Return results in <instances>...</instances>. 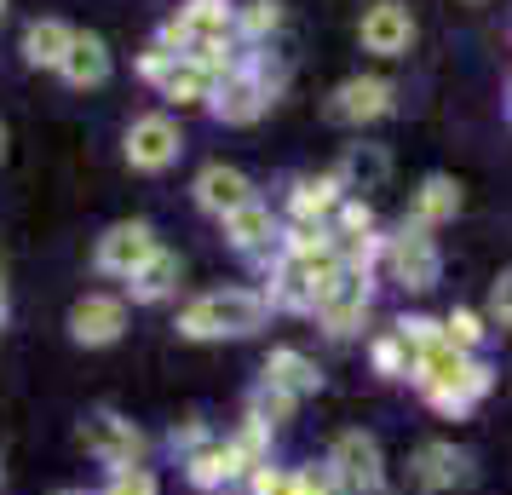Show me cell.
<instances>
[{
	"label": "cell",
	"instance_id": "1",
	"mask_svg": "<svg viewBox=\"0 0 512 495\" xmlns=\"http://www.w3.org/2000/svg\"><path fill=\"white\" fill-rule=\"evenodd\" d=\"M489 380H495V375H489L484 357H478V352H461V346H449V340L438 334V340L420 352L415 392L432 403L438 415H466V409H472V403L489 392Z\"/></svg>",
	"mask_w": 512,
	"mask_h": 495
},
{
	"label": "cell",
	"instance_id": "2",
	"mask_svg": "<svg viewBox=\"0 0 512 495\" xmlns=\"http://www.w3.org/2000/svg\"><path fill=\"white\" fill-rule=\"evenodd\" d=\"M282 81H288V70H282L271 52H265V47H242L236 70L213 87L208 110L225 121V127H248V121H259L282 98Z\"/></svg>",
	"mask_w": 512,
	"mask_h": 495
},
{
	"label": "cell",
	"instance_id": "3",
	"mask_svg": "<svg viewBox=\"0 0 512 495\" xmlns=\"http://www.w3.org/2000/svg\"><path fill=\"white\" fill-rule=\"evenodd\" d=\"M271 317V300L259 288H208L179 311V334L185 340H242Z\"/></svg>",
	"mask_w": 512,
	"mask_h": 495
},
{
	"label": "cell",
	"instance_id": "4",
	"mask_svg": "<svg viewBox=\"0 0 512 495\" xmlns=\"http://www.w3.org/2000/svg\"><path fill=\"white\" fill-rule=\"evenodd\" d=\"M380 271H386L397 288H409V294H426V288H438L443 254H438V242H432V231H420V225H409V219H403V231L386 236Z\"/></svg>",
	"mask_w": 512,
	"mask_h": 495
},
{
	"label": "cell",
	"instance_id": "5",
	"mask_svg": "<svg viewBox=\"0 0 512 495\" xmlns=\"http://www.w3.org/2000/svg\"><path fill=\"white\" fill-rule=\"evenodd\" d=\"M328 478L340 495H380L386 490V467H380V444L369 432H340L328 444Z\"/></svg>",
	"mask_w": 512,
	"mask_h": 495
},
{
	"label": "cell",
	"instance_id": "6",
	"mask_svg": "<svg viewBox=\"0 0 512 495\" xmlns=\"http://www.w3.org/2000/svg\"><path fill=\"white\" fill-rule=\"evenodd\" d=\"M369 306H374V271L346 265V271L328 283L323 306H317V323H323L328 340H351V334L369 323Z\"/></svg>",
	"mask_w": 512,
	"mask_h": 495
},
{
	"label": "cell",
	"instance_id": "7",
	"mask_svg": "<svg viewBox=\"0 0 512 495\" xmlns=\"http://www.w3.org/2000/svg\"><path fill=\"white\" fill-rule=\"evenodd\" d=\"M162 254V242H156V231L144 225V219H121V225H110V231L98 236L93 248V265L104 271V277H133V271H144V265Z\"/></svg>",
	"mask_w": 512,
	"mask_h": 495
},
{
	"label": "cell",
	"instance_id": "8",
	"mask_svg": "<svg viewBox=\"0 0 512 495\" xmlns=\"http://www.w3.org/2000/svg\"><path fill=\"white\" fill-rule=\"evenodd\" d=\"M392 110H397V87L386 75H351L328 98V121H340V127H369V121L392 116Z\"/></svg>",
	"mask_w": 512,
	"mask_h": 495
},
{
	"label": "cell",
	"instance_id": "9",
	"mask_svg": "<svg viewBox=\"0 0 512 495\" xmlns=\"http://www.w3.org/2000/svg\"><path fill=\"white\" fill-rule=\"evenodd\" d=\"M225 225V242H231L242 260H254L271 271V260L282 254V225H277V213H271V202H248V208H236L231 219H219Z\"/></svg>",
	"mask_w": 512,
	"mask_h": 495
},
{
	"label": "cell",
	"instance_id": "10",
	"mask_svg": "<svg viewBox=\"0 0 512 495\" xmlns=\"http://www.w3.org/2000/svg\"><path fill=\"white\" fill-rule=\"evenodd\" d=\"M81 444H87V455L93 461H104V467H144V449H150V438H144L133 421H121V415H87V426H81Z\"/></svg>",
	"mask_w": 512,
	"mask_h": 495
},
{
	"label": "cell",
	"instance_id": "11",
	"mask_svg": "<svg viewBox=\"0 0 512 495\" xmlns=\"http://www.w3.org/2000/svg\"><path fill=\"white\" fill-rule=\"evenodd\" d=\"M185 150V133L173 116H139L127 127V167L133 173H167Z\"/></svg>",
	"mask_w": 512,
	"mask_h": 495
},
{
	"label": "cell",
	"instance_id": "12",
	"mask_svg": "<svg viewBox=\"0 0 512 495\" xmlns=\"http://www.w3.org/2000/svg\"><path fill=\"white\" fill-rule=\"evenodd\" d=\"M409 484L426 495H443V490H466L472 484V455H466L461 444H449V438H438V444H420L415 461H409Z\"/></svg>",
	"mask_w": 512,
	"mask_h": 495
},
{
	"label": "cell",
	"instance_id": "13",
	"mask_svg": "<svg viewBox=\"0 0 512 495\" xmlns=\"http://www.w3.org/2000/svg\"><path fill=\"white\" fill-rule=\"evenodd\" d=\"M357 35H363V52H374V58H403L415 47V12L403 0H374Z\"/></svg>",
	"mask_w": 512,
	"mask_h": 495
},
{
	"label": "cell",
	"instance_id": "14",
	"mask_svg": "<svg viewBox=\"0 0 512 495\" xmlns=\"http://www.w3.org/2000/svg\"><path fill=\"white\" fill-rule=\"evenodd\" d=\"M127 329V300L121 294H81L70 306V340L75 346H116Z\"/></svg>",
	"mask_w": 512,
	"mask_h": 495
},
{
	"label": "cell",
	"instance_id": "15",
	"mask_svg": "<svg viewBox=\"0 0 512 495\" xmlns=\"http://www.w3.org/2000/svg\"><path fill=\"white\" fill-rule=\"evenodd\" d=\"M190 196H196V208H202V213L231 219L236 208H248V202H254V185H248V173H236V167H225V162H208L202 173H196Z\"/></svg>",
	"mask_w": 512,
	"mask_h": 495
},
{
	"label": "cell",
	"instance_id": "16",
	"mask_svg": "<svg viewBox=\"0 0 512 495\" xmlns=\"http://www.w3.org/2000/svg\"><path fill=\"white\" fill-rule=\"evenodd\" d=\"M346 202V185H340V173H317V179H294L288 190V225H334V213Z\"/></svg>",
	"mask_w": 512,
	"mask_h": 495
},
{
	"label": "cell",
	"instance_id": "17",
	"mask_svg": "<svg viewBox=\"0 0 512 495\" xmlns=\"http://www.w3.org/2000/svg\"><path fill=\"white\" fill-rule=\"evenodd\" d=\"M185 467H190V484H196V490H208V495L225 490V484H236V478H248L242 461H236L231 438H208L196 455H185Z\"/></svg>",
	"mask_w": 512,
	"mask_h": 495
},
{
	"label": "cell",
	"instance_id": "18",
	"mask_svg": "<svg viewBox=\"0 0 512 495\" xmlns=\"http://www.w3.org/2000/svg\"><path fill=\"white\" fill-rule=\"evenodd\" d=\"M455 213H461V185H455L449 173L420 179L415 202H409V225H420V231H438V225H449Z\"/></svg>",
	"mask_w": 512,
	"mask_h": 495
},
{
	"label": "cell",
	"instance_id": "19",
	"mask_svg": "<svg viewBox=\"0 0 512 495\" xmlns=\"http://www.w3.org/2000/svg\"><path fill=\"white\" fill-rule=\"evenodd\" d=\"M213 87H219V75L208 70V64H196V58H173V70L162 75V87L156 93L162 98H173L179 110H196V104H213Z\"/></svg>",
	"mask_w": 512,
	"mask_h": 495
},
{
	"label": "cell",
	"instance_id": "20",
	"mask_svg": "<svg viewBox=\"0 0 512 495\" xmlns=\"http://www.w3.org/2000/svg\"><path fill=\"white\" fill-rule=\"evenodd\" d=\"M75 35H81V29H70L64 18H35V24L24 29V58L35 70H64Z\"/></svg>",
	"mask_w": 512,
	"mask_h": 495
},
{
	"label": "cell",
	"instance_id": "21",
	"mask_svg": "<svg viewBox=\"0 0 512 495\" xmlns=\"http://www.w3.org/2000/svg\"><path fill=\"white\" fill-rule=\"evenodd\" d=\"M340 185H346V196H369V190L386 185V173H392V156L380 150V144H351L346 156H340Z\"/></svg>",
	"mask_w": 512,
	"mask_h": 495
},
{
	"label": "cell",
	"instance_id": "22",
	"mask_svg": "<svg viewBox=\"0 0 512 495\" xmlns=\"http://www.w3.org/2000/svg\"><path fill=\"white\" fill-rule=\"evenodd\" d=\"M259 380H271V386L294 392V398H311V392L323 386V369H317L305 352H294V346H277V352L265 357V375Z\"/></svg>",
	"mask_w": 512,
	"mask_h": 495
},
{
	"label": "cell",
	"instance_id": "23",
	"mask_svg": "<svg viewBox=\"0 0 512 495\" xmlns=\"http://www.w3.org/2000/svg\"><path fill=\"white\" fill-rule=\"evenodd\" d=\"M127 294H133L139 306H162V300H173V294H179V254H173V248H162V254L144 265V271H133V277H127Z\"/></svg>",
	"mask_w": 512,
	"mask_h": 495
},
{
	"label": "cell",
	"instance_id": "24",
	"mask_svg": "<svg viewBox=\"0 0 512 495\" xmlns=\"http://www.w3.org/2000/svg\"><path fill=\"white\" fill-rule=\"evenodd\" d=\"M58 75H64L70 87H81V93H87V87H104V81H110V47H104L98 35H75V47H70V58H64Z\"/></svg>",
	"mask_w": 512,
	"mask_h": 495
},
{
	"label": "cell",
	"instance_id": "25",
	"mask_svg": "<svg viewBox=\"0 0 512 495\" xmlns=\"http://www.w3.org/2000/svg\"><path fill=\"white\" fill-rule=\"evenodd\" d=\"M369 357H374V369H380L386 380H415V369H420V346H415L403 329H397V323L374 334Z\"/></svg>",
	"mask_w": 512,
	"mask_h": 495
},
{
	"label": "cell",
	"instance_id": "26",
	"mask_svg": "<svg viewBox=\"0 0 512 495\" xmlns=\"http://www.w3.org/2000/svg\"><path fill=\"white\" fill-rule=\"evenodd\" d=\"M277 29H282L277 0H248V6H236V35H242V47H265Z\"/></svg>",
	"mask_w": 512,
	"mask_h": 495
},
{
	"label": "cell",
	"instance_id": "27",
	"mask_svg": "<svg viewBox=\"0 0 512 495\" xmlns=\"http://www.w3.org/2000/svg\"><path fill=\"white\" fill-rule=\"evenodd\" d=\"M248 415L265 421V426H288L294 415H300V398H294V392H282V386H271V380H259L254 398H248Z\"/></svg>",
	"mask_w": 512,
	"mask_h": 495
},
{
	"label": "cell",
	"instance_id": "28",
	"mask_svg": "<svg viewBox=\"0 0 512 495\" xmlns=\"http://www.w3.org/2000/svg\"><path fill=\"white\" fill-rule=\"evenodd\" d=\"M236 461H242V472H259V467H271V426L265 421H254V415H248V421L236 426Z\"/></svg>",
	"mask_w": 512,
	"mask_h": 495
},
{
	"label": "cell",
	"instance_id": "29",
	"mask_svg": "<svg viewBox=\"0 0 512 495\" xmlns=\"http://www.w3.org/2000/svg\"><path fill=\"white\" fill-rule=\"evenodd\" d=\"M484 317H478V311H466V306H455L449 311V317H443V340H449V346H461V352H478V346H484Z\"/></svg>",
	"mask_w": 512,
	"mask_h": 495
},
{
	"label": "cell",
	"instance_id": "30",
	"mask_svg": "<svg viewBox=\"0 0 512 495\" xmlns=\"http://www.w3.org/2000/svg\"><path fill=\"white\" fill-rule=\"evenodd\" d=\"M208 438H213V432H208L202 421H185V426H173V438H167V444L179 449V455H196V449L208 444Z\"/></svg>",
	"mask_w": 512,
	"mask_h": 495
},
{
	"label": "cell",
	"instance_id": "31",
	"mask_svg": "<svg viewBox=\"0 0 512 495\" xmlns=\"http://www.w3.org/2000/svg\"><path fill=\"white\" fill-rule=\"evenodd\" d=\"M489 311H495V323H512V271H501V283L489 288Z\"/></svg>",
	"mask_w": 512,
	"mask_h": 495
},
{
	"label": "cell",
	"instance_id": "32",
	"mask_svg": "<svg viewBox=\"0 0 512 495\" xmlns=\"http://www.w3.org/2000/svg\"><path fill=\"white\" fill-rule=\"evenodd\" d=\"M507 116H512V81H507Z\"/></svg>",
	"mask_w": 512,
	"mask_h": 495
},
{
	"label": "cell",
	"instance_id": "33",
	"mask_svg": "<svg viewBox=\"0 0 512 495\" xmlns=\"http://www.w3.org/2000/svg\"><path fill=\"white\" fill-rule=\"evenodd\" d=\"M0 317H6V288H0Z\"/></svg>",
	"mask_w": 512,
	"mask_h": 495
},
{
	"label": "cell",
	"instance_id": "34",
	"mask_svg": "<svg viewBox=\"0 0 512 495\" xmlns=\"http://www.w3.org/2000/svg\"><path fill=\"white\" fill-rule=\"evenodd\" d=\"M58 495H87V490H58Z\"/></svg>",
	"mask_w": 512,
	"mask_h": 495
},
{
	"label": "cell",
	"instance_id": "35",
	"mask_svg": "<svg viewBox=\"0 0 512 495\" xmlns=\"http://www.w3.org/2000/svg\"><path fill=\"white\" fill-rule=\"evenodd\" d=\"M0 150H6V133H0Z\"/></svg>",
	"mask_w": 512,
	"mask_h": 495
},
{
	"label": "cell",
	"instance_id": "36",
	"mask_svg": "<svg viewBox=\"0 0 512 495\" xmlns=\"http://www.w3.org/2000/svg\"><path fill=\"white\" fill-rule=\"evenodd\" d=\"M472 6H484V0H472Z\"/></svg>",
	"mask_w": 512,
	"mask_h": 495
},
{
	"label": "cell",
	"instance_id": "37",
	"mask_svg": "<svg viewBox=\"0 0 512 495\" xmlns=\"http://www.w3.org/2000/svg\"><path fill=\"white\" fill-rule=\"evenodd\" d=\"M0 12H6V0H0Z\"/></svg>",
	"mask_w": 512,
	"mask_h": 495
}]
</instances>
